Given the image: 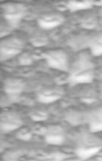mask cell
I'll use <instances>...</instances> for the list:
<instances>
[{"instance_id": "17", "label": "cell", "mask_w": 102, "mask_h": 161, "mask_svg": "<svg viewBox=\"0 0 102 161\" xmlns=\"http://www.w3.org/2000/svg\"><path fill=\"white\" fill-rule=\"evenodd\" d=\"M92 53L95 55H102V44H96L92 48Z\"/></svg>"}, {"instance_id": "16", "label": "cell", "mask_w": 102, "mask_h": 161, "mask_svg": "<svg viewBox=\"0 0 102 161\" xmlns=\"http://www.w3.org/2000/svg\"><path fill=\"white\" fill-rule=\"evenodd\" d=\"M17 138L20 140L24 141H28L31 139L32 137L31 133L29 132H21L17 135Z\"/></svg>"}, {"instance_id": "15", "label": "cell", "mask_w": 102, "mask_h": 161, "mask_svg": "<svg viewBox=\"0 0 102 161\" xmlns=\"http://www.w3.org/2000/svg\"><path fill=\"white\" fill-rule=\"evenodd\" d=\"M48 115L44 112H39L38 114H33L31 116V118L33 121L39 122L46 121L48 119Z\"/></svg>"}, {"instance_id": "7", "label": "cell", "mask_w": 102, "mask_h": 161, "mask_svg": "<svg viewBox=\"0 0 102 161\" xmlns=\"http://www.w3.org/2000/svg\"><path fill=\"white\" fill-rule=\"evenodd\" d=\"M69 79L73 84L88 83L92 82V76L89 74H73L70 77Z\"/></svg>"}, {"instance_id": "10", "label": "cell", "mask_w": 102, "mask_h": 161, "mask_svg": "<svg viewBox=\"0 0 102 161\" xmlns=\"http://www.w3.org/2000/svg\"><path fill=\"white\" fill-rule=\"evenodd\" d=\"M92 132H96L102 131V111L99 114V116L96 119L92 120L89 126Z\"/></svg>"}, {"instance_id": "1", "label": "cell", "mask_w": 102, "mask_h": 161, "mask_svg": "<svg viewBox=\"0 0 102 161\" xmlns=\"http://www.w3.org/2000/svg\"><path fill=\"white\" fill-rule=\"evenodd\" d=\"M23 43L17 38H10L1 42L0 47L1 61L8 60L18 55L22 51Z\"/></svg>"}, {"instance_id": "18", "label": "cell", "mask_w": 102, "mask_h": 161, "mask_svg": "<svg viewBox=\"0 0 102 161\" xmlns=\"http://www.w3.org/2000/svg\"><path fill=\"white\" fill-rule=\"evenodd\" d=\"M46 40L39 38L36 39L33 41V44L37 47H40V46L44 45V44H46Z\"/></svg>"}, {"instance_id": "11", "label": "cell", "mask_w": 102, "mask_h": 161, "mask_svg": "<svg viewBox=\"0 0 102 161\" xmlns=\"http://www.w3.org/2000/svg\"><path fill=\"white\" fill-rule=\"evenodd\" d=\"M45 142L48 144L52 145H60L64 141L63 136L58 135H49L45 138Z\"/></svg>"}, {"instance_id": "8", "label": "cell", "mask_w": 102, "mask_h": 161, "mask_svg": "<svg viewBox=\"0 0 102 161\" xmlns=\"http://www.w3.org/2000/svg\"><path fill=\"white\" fill-rule=\"evenodd\" d=\"M22 123L10 121H1V130L7 133L18 129L22 125Z\"/></svg>"}, {"instance_id": "4", "label": "cell", "mask_w": 102, "mask_h": 161, "mask_svg": "<svg viewBox=\"0 0 102 161\" xmlns=\"http://www.w3.org/2000/svg\"><path fill=\"white\" fill-rule=\"evenodd\" d=\"M25 84L21 80L8 78L4 84V90L9 97L15 98L23 91Z\"/></svg>"}, {"instance_id": "3", "label": "cell", "mask_w": 102, "mask_h": 161, "mask_svg": "<svg viewBox=\"0 0 102 161\" xmlns=\"http://www.w3.org/2000/svg\"><path fill=\"white\" fill-rule=\"evenodd\" d=\"M51 68L65 71L68 68L66 55L62 51H49L41 55Z\"/></svg>"}, {"instance_id": "19", "label": "cell", "mask_w": 102, "mask_h": 161, "mask_svg": "<svg viewBox=\"0 0 102 161\" xmlns=\"http://www.w3.org/2000/svg\"><path fill=\"white\" fill-rule=\"evenodd\" d=\"M94 100L90 98H84L83 99L82 101L84 103L87 104H91L93 103L94 102Z\"/></svg>"}, {"instance_id": "12", "label": "cell", "mask_w": 102, "mask_h": 161, "mask_svg": "<svg viewBox=\"0 0 102 161\" xmlns=\"http://www.w3.org/2000/svg\"><path fill=\"white\" fill-rule=\"evenodd\" d=\"M90 6V4L88 2H74L69 3L68 7L72 10L77 9L88 8Z\"/></svg>"}, {"instance_id": "2", "label": "cell", "mask_w": 102, "mask_h": 161, "mask_svg": "<svg viewBox=\"0 0 102 161\" xmlns=\"http://www.w3.org/2000/svg\"><path fill=\"white\" fill-rule=\"evenodd\" d=\"M4 17L13 28L17 27L25 16L26 7L21 4L9 3L4 5Z\"/></svg>"}, {"instance_id": "13", "label": "cell", "mask_w": 102, "mask_h": 161, "mask_svg": "<svg viewBox=\"0 0 102 161\" xmlns=\"http://www.w3.org/2000/svg\"><path fill=\"white\" fill-rule=\"evenodd\" d=\"M19 62L22 65L28 66L31 64L33 61L32 58L29 55L25 54L20 56Z\"/></svg>"}, {"instance_id": "14", "label": "cell", "mask_w": 102, "mask_h": 161, "mask_svg": "<svg viewBox=\"0 0 102 161\" xmlns=\"http://www.w3.org/2000/svg\"><path fill=\"white\" fill-rule=\"evenodd\" d=\"M80 116L76 113H72L69 114V115L67 117V120L70 124L72 125H76L79 124L81 120L79 119Z\"/></svg>"}, {"instance_id": "5", "label": "cell", "mask_w": 102, "mask_h": 161, "mask_svg": "<svg viewBox=\"0 0 102 161\" xmlns=\"http://www.w3.org/2000/svg\"><path fill=\"white\" fill-rule=\"evenodd\" d=\"M38 24L44 30H51L59 26L61 23V19L55 17H49L40 19Z\"/></svg>"}, {"instance_id": "9", "label": "cell", "mask_w": 102, "mask_h": 161, "mask_svg": "<svg viewBox=\"0 0 102 161\" xmlns=\"http://www.w3.org/2000/svg\"><path fill=\"white\" fill-rule=\"evenodd\" d=\"M59 96L51 94H41L38 96V101L41 103L48 104L53 103L59 99Z\"/></svg>"}, {"instance_id": "6", "label": "cell", "mask_w": 102, "mask_h": 161, "mask_svg": "<svg viewBox=\"0 0 102 161\" xmlns=\"http://www.w3.org/2000/svg\"><path fill=\"white\" fill-rule=\"evenodd\" d=\"M99 147L88 148H80L76 150V154L82 159H87L93 157L100 151Z\"/></svg>"}]
</instances>
